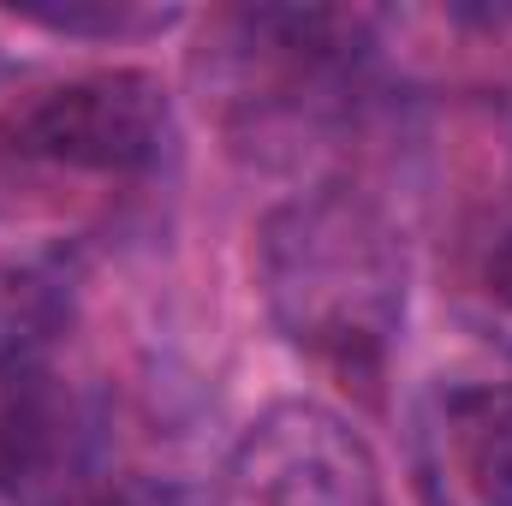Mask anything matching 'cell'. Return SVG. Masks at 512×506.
<instances>
[{"label":"cell","instance_id":"obj_4","mask_svg":"<svg viewBox=\"0 0 512 506\" xmlns=\"http://www.w3.org/2000/svg\"><path fill=\"white\" fill-rule=\"evenodd\" d=\"M96 477V411L54 358L0 376V495L12 506H78Z\"/></svg>","mask_w":512,"mask_h":506},{"label":"cell","instance_id":"obj_3","mask_svg":"<svg viewBox=\"0 0 512 506\" xmlns=\"http://www.w3.org/2000/svg\"><path fill=\"white\" fill-rule=\"evenodd\" d=\"M251 506H387L370 441L322 399H274L233 447Z\"/></svg>","mask_w":512,"mask_h":506},{"label":"cell","instance_id":"obj_9","mask_svg":"<svg viewBox=\"0 0 512 506\" xmlns=\"http://www.w3.org/2000/svg\"><path fill=\"white\" fill-rule=\"evenodd\" d=\"M495 292H501V304H512V227L501 239V251H495Z\"/></svg>","mask_w":512,"mask_h":506},{"label":"cell","instance_id":"obj_6","mask_svg":"<svg viewBox=\"0 0 512 506\" xmlns=\"http://www.w3.org/2000/svg\"><path fill=\"white\" fill-rule=\"evenodd\" d=\"M66 322H72L66 274L42 256H6L0 262V376L48 358Z\"/></svg>","mask_w":512,"mask_h":506},{"label":"cell","instance_id":"obj_5","mask_svg":"<svg viewBox=\"0 0 512 506\" xmlns=\"http://www.w3.org/2000/svg\"><path fill=\"white\" fill-rule=\"evenodd\" d=\"M429 506H512V381L441 387L417 417Z\"/></svg>","mask_w":512,"mask_h":506},{"label":"cell","instance_id":"obj_2","mask_svg":"<svg viewBox=\"0 0 512 506\" xmlns=\"http://www.w3.org/2000/svg\"><path fill=\"white\" fill-rule=\"evenodd\" d=\"M173 131V96L143 66H102L48 84L0 114V155L72 167V173H143Z\"/></svg>","mask_w":512,"mask_h":506},{"label":"cell","instance_id":"obj_8","mask_svg":"<svg viewBox=\"0 0 512 506\" xmlns=\"http://www.w3.org/2000/svg\"><path fill=\"white\" fill-rule=\"evenodd\" d=\"M96 506H185V495L167 483H120V489H102Z\"/></svg>","mask_w":512,"mask_h":506},{"label":"cell","instance_id":"obj_7","mask_svg":"<svg viewBox=\"0 0 512 506\" xmlns=\"http://www.w3.org/2000/svg\"><path fill=\"white\" fill-rule=\"evenodd\" d=\"M12 12L60 36H143V30L179 24V12H143L131 0H66V6H12Z\"/></svg>","mask_w":512,"mask_h":506},{"label":"cell","instance_id":"obj_1","mask_svg":"<svg viewBox=\"0 0 512 506\" xmlns=\"http://www.w3.org/2000/svg\"><path fill=\"white\" fill-rule=\"evenodd\" d=\"M256 280L274 328L340 376H376L405 328V245L376 203L340 185L262 221Z\"/></svg>","mask_w":512,"mask_h":506}]
</instances>
